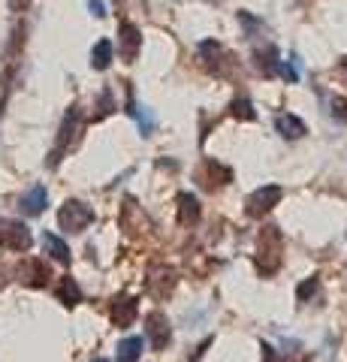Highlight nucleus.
Listing matches in <instances>:
<instances>
[{
  "instance_id": "obj_11",
  "label": "nucleus",
  "mask_w": 347,
  "mask_h": 362,
  "mask_svg": "<svg viewBox=\"0 0 347 362\" xmlns=\"http://www.w3.org/2000/svg\"><path fill=\"white\" fill-rule=\"evenodd\" d=\"M46 206H49V194H46V187H42V185L30 187L28 194H25V199H21V211L30 214V218L42 214V211H46Z\"/></svg>"
},
{
  "instance_id": "obj_4",
  "label": "nucleus",
  "mask_w": 347,
  "mask_h": 362,
  "mask_svg": "<svg viewBox=\"0 0 347 362\" xmlns=\"http://www.w3.org/2000/svg\"><path fill=\"white\" fill-rule=\"evenodd\" d=\"M281 197H284V190L278 187V185H269V187L254 190V194L248 197V214H266V211H272L278 202H281Z\"/></svg>"
},
{
  "instance_id": "obj_19",
  "label": "nucleus",
  "mask_w": 347,
  "mask_h": 362,
  "mask_svg": "<svg viewBox=\"0 0 347 362\" xmlns=\"http://www.w3.org/2000/svg\"><path fill=\"white\" fill-rule=\"evenodd\" d=\"M130 115H133V118H139V124H142V136H148V133H151V124H154V121H151V115H148V112H145L139 103H130Z\"/></svg>"
},
{
  "instance_id": "obj_8",
  "label": "nucleus",
  "mask_w": 347,
  "mask_h": 362,
  "mask_svg": "<svg viewBox=\"0 0 347 362\" xmlns=\"http://www.w3.org/2000/svg\"><path fill=\"white\" fill-rule=\"evenodd\" d=\"M118 33H121V58H124L127 64H133L136 54H139V45H142V33L133 21H121Z\"/></svg>"
},
{
  "instance_id": "obj_2",
  "label": "nucleus",
  "mask_w": 347,
  "mask_h": 362,
  "mask_svg": "<svg viewBox=\"0 0 347 362\" xmlns=\"http://www.w3.org/2000/svg\"><path fill=\"white\" fill-rule=\"evenodd\" d=\"M91 221H94V211L79 199H66L61 206V211H58V223L66 233H82Z\"/></svg>"
},
{
  "instance_id": "obj_9",
  "label": "nucleus",
  "mask_w": 347,
  "mask_h": 362,
  "mask_svg": "<svg viewBox=\"0 0 347 362\" xmlns=\"http://www.w3.org/2000/svg\"><path fill=\"white\" fill-rule=\"evenodd\" d=\"M148 338H151V344L158 347V350H163V347H170V341H172V329H170V320L160 314V311H154L151 317H148Z\"/></svg>"
},
{
  "instance_id": "obj_20",
  "label": "nucleus",
  "mask_w": 347,
  "mask_h": 362,
  "mask_svg": "<svg viewBox=\"0 0 347 362\" xmlns=\"http://www.w3.org/2000/svg\"><path fill=\"white\" fill-rule=\"evenodd\" d=\"M320 290V281L317 278H308L305 284H299V290H296V296H299V302H308V299H314V293Z\"/></svg>"
},
{
  "instance_id": "obj_10",
  "label": "nucleus",
  "mask_w": 347,
  "mask_h": 362,
  "mask_svg": "<svg viewBox=\"0 0 347 362\" xmlns=\"http://www.w3.org/2000/svg\"><path fill=\"white\" fill-rule=\"evenodd\" d=\"M18 275H21V281H25V284H30V287H46L49 278H52V275H49V266L40 263V259H28V263H21Z\"/></svg>"
},
{
  "instance_id": "obj_24",
  "label": "nucleus",
  "mask_w": 347,
  "mask_h": 362,
  "mask_svg": "<svg viewBox=\"0 0 347 362\" xmlns=\"http://www.w3.org/2000/svg\"><path fill=\"white\" fill-rule=\"evenodd\" d=\"M88 6H91V13H94L97 18H103V16H106V6H103V0H88Z\"/></svg>"
},
{
  "instance_id": "obj_12",
  "label": "nucleus",
  "mask_w": 347,
  "mask_h": 362,
  "mask_svg": "<svg viewBox=\"0 0 347 362\" xmlns=\"http://www.w3.org/2000/svg\"><path fill=\"white\" fill-rule=\"evenodd\" d=\"M275 127H278V133H281L284 139H299V136L308 133L305 121H299L296 115H290V112H281V115L275 118Z\"/></svg>"
},
{
  "instance_id": "obj_13",
  "label": "nucleus",
  "mask_w": 347,
  "mask_h": 362,
  "mask_svg": "<svg viewBox=\"0 0 347 362\" xmlns=\"http://www.w3.org/2000/svg\"><path fill=\"white\" fill-rule=\"evenodd\" d=\"M58 299L66 305V308H73V305L82 302V290H79V284H76V278H70V275L61 278V284H58Z\"/></svg>"
},
{
  "instance_id": "obj_22",
  "label": "nucleus",
  "mask_w": 347,
  "mask_h": 362,
  "mask_svg": "<svg viewBox=\"0 0 347 362\" xmlns=\"http://www.w3.org/2000/svg\"><path fill=\"white\" fill-rule=\"evenodd\" d=\"M239 21H242V25H245V28H248V33H251V37H254V33H257V30H260V28H263V25H260V21H254V18L248 16V13H239Z\"/></svg>"
},
{
  "instance_id": "obj_15",
  "label": "nucleus",
  "mask_w": 347,
  "mask_h": 362,
  "mask_svg": "<svg viewBox=\"0 0 347 362\" xmlns=\"http://www.w3.org/2000/svg\"><path fill=\"white\" fill-rule=\"evenodd\" d=\"M142 356V338L133 335V338H124L118 344V362H139Z\"/></svg>"
},
{
  "instance_id": "obj_27",
  "label": "nucleus",
  "mask_w": 347,
  "mask_h": 362,
  "mask_svg": "<svg viewBox=\"0 0 347 362\" xmlns=\"http://www.w3.org/2000/svg\"><path fill=\"white\" fill-rule=\"evenodd\" d=\"M0 112H4V103H0Z\"/></svg>"
},
{
  "instance_id": "obj_16",
  "label": "nucleus",
  "mask_w": 347,
  "mask_h": 362,
  "mask_svg": "<svg viewBox=\"0 0 347 362\" xmlns=\"http://www.w3.org/2000/svg\"><path fill=\"white\" fill-rule=\"evenodd\" d=\"M42 245H46V251L54 257V259H58V263H70V247H66L61 239H58V235H52V233H46V235H42Z\"/></svg>"
},
{
  "instance_id": "obj_6",
  "label": "nucleus",
  "mask_w": 347,
  "mask_h": 362,
  "mask_svg": "<svg viewBox=\"0 0 347 362\" xmlns=\"http://www.w3.org/2000/svg\"><path fill=\"white\" fill-rule=\"evenodd\" d=\"M175 284H178V278H175V272H172L170 266H154V269H151L148 290H151L154 299H166V296L172 293Z\"/></svg>"
},
{
  "instance_id": "obj_17",
  "label": "nucleus",
  "mask_w": 347,
  "mask_h": 362,
  "mask_svg": "<svg viewBox=\"0 0 347 362\" xmlns=\"http://www.w3.org/2000/svg\"><path fill=\"white\" fill-rule=\"evenodd\" d=\"M91 64H94V70H106V66L112 64V42H109V40H100V42L94 45Z\"/></svg>"
},
{
  "instance_id": "obj_7",
  "label": "nucleus",
  "mask_w": 347,
  "mask_h": 362,
  "mask_svg": "<svg viewBox=\"0 0 347 362\" xmlns=\"http://www.w3.org/2000/svg\"><path fill=\"white\" fill-rule=\"evenodd\" d=\"M0 245H6L9 251H28L30 247V230L25 223H4L0 226Z\"/></svg>"
},
{
  "instance_id": "obj_21",
  "label": "nucleus",
  "mask_w": 347,
  "mask_h": 362,
  "mask_svg": "<svg viewBox=\"0 0 347 362\" xmlns=\"http://www.w3.org/2000/svg\"><path fill=\"white\" fill-rule=\"evenodd\" d=\"M329 103H332V115L347 124V100H341V97H329Z\"/></svg>"
},
{
  "instance_id": "obj_18",
  "label": "nucleus",
  "mask_w": 347,
  "mask_h": 362,
  "mask_svg": "<svg viewBox=\"0 0 347 362\" xmlns=\"http://www.w3.org/2000/svg\"><path fill=\"white\" fill-rule=\"evenodd\" d=\"M230 115L233 118H239V121H254L257 118V112H254V106H251V100L248 97H236L230 103Z\"/></svg>"
},
{
  "instance_id": "obj_5",
  "label": "nucleus",
  "mask_w": 347,
  "mask_h": 362,
  "mask_svg": "<svg viewBox=\"0 0 347 362\" xmlns=\"http://www.w3.org/2000/svg\"><path fill=\"white\" fill-rule=\"evenodd\" d=\"M136 311H139V302L133 299V296H115V299H112V305H109L112 323L121 326V329L136 320Z\"/></svg>"
},
{
  "instance_id": "obj_14",
  "label": "nucleus",
  "mask_w": 347,
  "mask_h": 362,
  "mask_svg": "<svg viewBox=\"0 0 347 362\" xmlns=\"http://www.w3.org/2000/svg\"><path fill=\"white\" fill-rule=\"evenodd\" d=\"M178 218H182V223H187V226L199 221V199L194 194L178 197Z\"/></svg>"
},
{
  "instance_id": "obj_26",
  "label": "nucleus",
  "mask_w": 347,
  "mask_h": 362,
  "mask_svg": "<svg viewBox=\"0 0 347 362\" xmlns=\"http://www.w3.org/2000/svg\"><path fill=\"white\" fill-rule=\"evenodd\" d=\"M94 362H106V359H94Z\"/></svg>"
},
{
  "instance_id": "obj_25",
  "label": "nucleus",
  "mask_w": 347,
  "mask_h": 362,
  "mask_svg": "<svg viewBox=\"0 0 347 362\" xmlns=\"http://www.w3.org/2000/svg\"><path fill=\"white\" fill-rule=\"evenodd\" d=\"M28 6H30V0H9V9H13V13H25Z\"/></svg>"
},
{
  "instance_id": "obj_23",
  "label": "nucleus",
  "mask_w": 347,
  "mask_h": 362,
  "mask_svg": "<svg viewBox=\"0 0 347 362\" xmlns=\"http://www.w3.org/2000/svg\"><path fill=\"white\" fill-rule=\"evenodd\" d=\"M112 106V90H103V97H100V112H97V118H103V115H109V109Z\"/></svg>"
},
{
  "instance_id": "obj_3",
  "label": "nucleus",
  "mask_w": 347,
  "mask_h": 362,
  "mask_svg": "<svg viewBox=\"0 0 347 362\" xmlns=\"http://www.w3.org/2000/svg\"><path fill=\"white\" fill-rule=\"evenodd\" d=\"M79 127H82V124H79V109H70V112H66V118H64V124H61V136H58V148H54L52 151V160H49V166H54V163H58L61 160V151H66V148H70V142L76 139V136H79Z\"/></svg>"
},
{
  "instance_id": "obj_1",
  "label": "nucleus",
  "mask_w": 347,
  "mask_h": 362,
  "mask_svg": "<svg viewBox=\"0 0 347 362\" xmlns=\"http://www.w3.org/2000/svg\"><path fill=\"white\" fill-rule=\"evenodd\" d=\"M281 251H284V242L278 226H266L260 239H257V266H260V272H275V266L281 263Z\"/></svg>"
}]
</instances>
